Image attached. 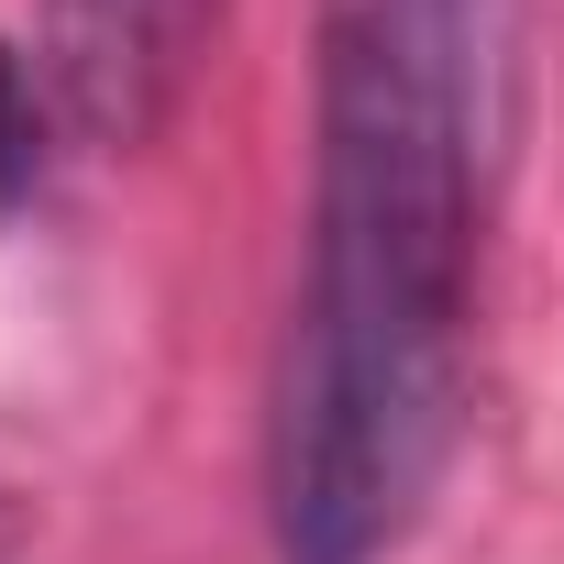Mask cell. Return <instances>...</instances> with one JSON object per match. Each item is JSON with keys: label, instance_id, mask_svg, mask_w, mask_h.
I'll return each mask as SVG.
<instances>
[{"label": "cell", "instance_id": "cell-2", "mask_svg": "<svg viewBox=\"0 0 564 564\" xmlns=\"http://www.w3.org/2000/svg\"><path fill=\"white\" fill-rule=\"evenodd\" d=\"M221 34V0H45V89L89 144H155Z\"/></svg>", "mask_w": 564, "mask_h": 564}, {"label": "cell", "instance_id": "cell-1", "mask_svg": "<svg viewBox=\"0 0 564 564\" xmlns=\"http://www.w3.org/2000/svg\"><path fill=\"white\" fill-rule=\"evenodd\" d=\"M487 89V0H322L311 265L265 399L276 564H388L454 454L498 122Z\"/></svg>", "mask_w": 564, "mask_h": 564}, {"label": "cell", "instance_id": "cell-3", "mask_svg": "<svg viewBox=\"0 0 564 564\" xmlns=\"http://www.w3.org/2000/svg\"><path fill=\"white\" fill-rule=\"evenodd\" d=\"M12 188H34V78H23L12 45H0V199Z\"/></svg>", "mask_w": 564, "mask_h": 564}]
</instances>
